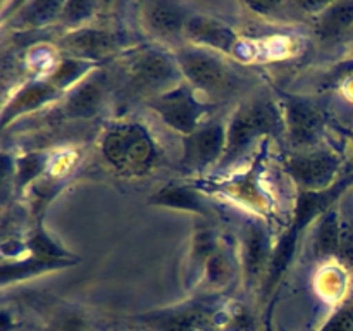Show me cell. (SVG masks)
Returning <instances> with one entry per match:
<instances>
[{
    "label": "cell",
    "mask_w": 353,
    "mask_h": 331,
    "mask_svg": "<svg viewBox=\"0 0 353 331\" xmlns=\"http://www.w3.org/2000/svg\"><path fill=\"white\" fill-rule=\"evenodd\" d=\"M183 155L179 159L181 169L199 172L223 161L226 152V124H202L195 133L181 138Z\"/></svg>",
    "instance_id": "obj_8"
},
{
    "label": "cell",
    "mask_w": 353,
    "mask_h": 331,
    "mask_svg": "<svg viewBox=\"0 0 353 331\" xmlns=\"http://www.w3.org/2000/svg\"><path fill=\"white\" fill-rule=\"evenodd\" d=\"M353 26V2L327 3L316 21V34L321 41H333Z\"/></svg>",
    "instance_id": "obj_17"
},
{
    "label": "cell",
    "mask_w": 353,
    "mask_h": 331,
    "mask_svg": "<svg viewBox=\"0 0 353 331\" xmlns=\"http://www.w3.org/2000/svg\"><path fill=\"white\" fill-rule=\"evenodd\" d=\"M47 155L45 154H26L16 162V185L17 188H24L30 183L37 181L41 172L47 168Z\"/></svg>",
    "instance_id": "obj_25"
},
{
    "label": "cell",
    "mask_w": 353,
    "mask_h": 331,
    "mask_svg": "<svg viewBox=\"0 0 353 331\" xmlns=\"http://www.w3.org/2000/svg\"><path fill=\"white\" fill-rule=\"evenodd\" d=\"M341 243V216L338 209H330L319 217L314 238V254L319 259L338 257Z\"/></svg>",
    "instance_id": "obj_19"
},
{
    "label": "cell",
    "mask_w": 353,
    "mask_h": 331,
    "mask_svg": "<svg viewBox=\"0 0 353 331\" xmlns=\"http://www.w3.org/2000/svg\"><path fill=\"white\" fill-rule=\"evenodd\" d=\"M283 133V110L272 100L254 99L241 103L226 124V152L219 162V169L238 161L261 138L279 137Z\"/></svg>",
    "instance_id": "obj_1"
},
{
    "label": "cell",
    "mask_w": 353,
    "mask_h": 331,
    "mask_svg": "<svg viewBox=\"0 0 353 331\" xmlns=\"http://www.w3.org/2000/svg\"><path fill=\"white\" fill-rule=\"evenodd\" d=\"M321 331H353V303L334 312Z\"/></svg>",
    "instance_id": "obj_29"
},
{
    "label": "cell",
    "mask_w": 353,
    "mask_h": 331,
    "mask_svg": "<svg viewBox=\"0 0 353 331\" xmlns=\"http://www.w3.org/2000/svg\"><path fill=\"white\" fill-rule=\"evenodd\" d=\"M348 138H350V145H352V154H353V133L348 134Z\"/></svg>",
    "instance_id": "obj_30"
},
{
    "label": "cell",
    "mask_w": 353,
    "mask_h": 331,
    "mask_svg": "<svg viewBox=\"0 0 353 331\" xmlns=\"http://www.w3.org/2000/svg\"><path fill=\"white\" fill-rule=\"evenodd\" d=\"M185 38L192 41L195 47L223 52L226 55H234L240 47V38L236 31L230 24L209 14H192L186 23Z\"/></svg>",
    "instance_id": "obj_11"
},
{
    "label": "cell",
    "mask_w": 353,
    "mask_h": 331,
    "mask_svg": "<svg viewBox=\"0 0 353 331\" xmlns=\"http://www.w3.org/2000/svg\"><path fill=\"white\" fill-rule=\"evenodd\" d=\"M285 168L300 192H326L336 185L341 159L327 147L293 150L285 161Z\"/></svg>",
    "instance_id": "obj_5"
},
{
    "label": "cell",
    "mask_w": 353,
    "mask_h": 331,
    "mask_svg": "<svg viewBox=\"0 0 353 331\" xmlns=\"http://www.w3.org/2000/svg\"><path fill=\"white\" fill-rule=\"evenodd\" d=\"M181 79L183 74L176 57L157 48L138 52L128 64V83L131 90L148 100L181 85Z\"/></svg>",
    "instance_id": "obj_4"
},
{
    "label": "cell",
    "mask_w": 353,
    "mask_h": 331,
    "mask_svg": "<svg viewBox=\"0 0 353 331\" xmlns=\"http://www.w3.org/2000/svg\"><path fill=\"white\" fill-rule=\"evenodd\" d=\"M148 203L157 207H168V209L195 212L207 221H214L217 217L216 207L210 205L209 200L202 195V192H199L193 186L165 185L148 199Z\"/></svg>",
    "instance_id": "obj_15"
},
{
    "label": "cell",
    "mask_w": 353,
    "mask_h": 331,
    "mask_svg": "<svg viewBox=\"0 0 353 331\" xmlns=\"http://www.w3.org/2000/svg\"><path fill=\"white\" fill-rule=\"evenodd\" d=\"M141 21L155 37H185V28L192 14L174 2H145L141 6Z\"/></svg>",
    "instance_id": "obj_14"
},
{
    "label": "cell",
    "mask_w": 353,
    "mask_h": 331,
    "mask_svg": "<svg viewBox=\"0 0 353 331\" xmlns=\"http://www.w3.org/2000/svg\"><path fill=\"white\" fill-rule=\"evenodd\" d=\"M234 262L236 261L233 259L230 247L221 240L217 248L214 250V254L210 255L200 281L209 290L228 288V285L234 278Z\"/></svg>",
    "instance_id": "obj_20"
},
{
    "label": "cell",
    "mask_w": 353,
    "mask_h": 331,
    "mask_svg": "<svg viewBox=\"0 0 353 331\" xmlns=\"http://www.w3.org/2000/svg\"><path fill=\"white\" fill-rule=\"evenodd\" d=\"M74 264L72 261H45V259L31 257L26 261L14 262V264H7L3 262L2 269H0V279L2 285H7L9 281H19V279L31 278V276H38L50 269L64 268V265Z\"/></svg>",
    "instance_id": "obj_22"
},
{
    "label": "cell",
    "mask_w": 353,
    "mask_h": 331,
    "mask_svg": "<svg viewBox=\"0 0 353 331\" xmlns=\"http://www.w3.org/2000/svg\"><path fill=\"white\" fill-rule=\"evenodd\" d=\"M148 107L168 124L171 130L178 131L183 137L195 133L202 126V117L209 106L196 97L188 83L174 86L161 95L148 100Z\"/></svg>",
    "instance_id": "obj_6"
},
{
    "label": "cell",
    "mask_w": 353,
    "mask_h": 331,
    "mask_svg": "<svg viewBox=\"0 0 353 331\" xmlns=\"http://www.w3.org/2000/svg\"><path fill=\"white\" fill-rule=\"evenodd\" d=\"M105 161L124 174H141L155 164L159 157L155 141L140 123H116L107 130L102 140Z\"/></svg>",
    "instance_id": "obj_3"
},
{
    "label": "cell",
    "mask_w": 353,
    "mask_h": 331,
    "mask_svg": "<svg viewBox=\"0 0 353 331\" xmlns=\"http://www.w3.org/2000/svg\"><path fill=\"white\" fill-rule=\"evenodd\" d=\"M162 331H209V312L200 307H188L161 317Z\"/></svg>",
    "instance_id": "obj_23"
},
{
    "label": "cell",
    "mask_w": 353,
    "mask_h": 331,
    "mask_svg": "<svg viewBox=\"0 0 353 331\" xmlns=\"http://www.w3.org/2000/svg\"><path fill=\"white\" fill-rule=\"evenodd\" d=\"M93 69H95V64H92V62H86L81 61V59H74L65 55V59H62L45 79L50 81L59 92L68 93L72 86L78 85V83L81 81L86 74H90Z\"/></svg>",
    "instance_id": "obj_21"
},
{
    "label": "cell",
    "mask_w": 353,
    "mask_h": 331,
    "mask_svg": "<svg viewBox=\"0 0 353 331\" xmlns=\"http://www.w3.org/2000/svg\"><path fill=\"white\" fill-rule=\"evenodd\" d=\"M61 48L69 57L92 62L110 57L119 50V40L116 34L105 28L81 26L69 30L61 38Z\"/></svg>",
    "instance_id": "obj_10"
},
{
    "label": "cell",
    "mask_w": 353,
    "mask_h": 331,
    "mask_svg": "<svg viewBox=\"0 0 353 331\" xmlns=\"http://www.w3.org/2000/svg\"><path fill=\"white\" fill-rule=\"evenodd\" d=\"M64 2H33L26 6L23 19L31 26H45L55 19H61Z\"/></svg>",
    "instance_id": "obj_26"
},
{
    "label": "cell",
    "mask_w": 353,
    "mask_h": 331,
    "mask_svg": "<svg viewBox=\"0 0 353 331\" xmlns=\"http://www.w3.org/2000/svg\"><path fill=\"white\" fill-rule=\"evenodd\" d=\"M174 57L183 79L192 86L193 92L203 97L214 100L226 99L245 85L240 72L228 64L226 59L209 48L183 45L176 50Z\"/></svg>",
    "instance_id": "obj_2"
},
{
    "label": "cell",
    "mask_w": 353,
    "mask_h": 331,
    "mask_svg": "<svg viewBox=\"0 0 353 331\" xmlns=\"http://www.w3.org/2000/svg\"><path fill=\"white\" fill-rule=\"evenodd\" d=\"M219 241L221 238L217 237L216 231L210 226L195 230V233L192 237V247H190L188 255V279L193 281V285L202 279L207 262H209L210 255L214 254Z\"/></svg>",
    "instance_id": "obj_18"
},
{
    "label": "cell",
    "mask_w": 353,
    "mask_h": 331,
    "mask_svg": "<svg viewBox=\"0 0 353 331\" xmlns=\"http://www.w3.org/2000/svg\"><path fill=\"white\" fill-rule=\"evenodd\" d=\"M272 243L268 228L259 219H247L241 228L240 268L247 288L264 283L272 257Z\"/></svg>",
    "instance_id": "obj_7"
},
{
    "label": "cell",
    "mask_w": 353,
    "mask_h": 331,
    "mask_svg": "<svg viewBox=\"0 0 353 331\" xmlns=\"http://www.w3.org/2000/svg\"><path fill=\"white\" fill-rule=\"evenodd\" d=\"M338 259L347 268H353V223L347 217H341V243Z\"/></svg>",
    "instance_id": "obj_28"
},
{
    "label": "cell",
    "mask_w": 353,
    "mask_h": 331,
    "mask_svg": "<svg viewBox=\"0 0 353 331\" xmlns=\"http://www.w3.org/2000/svg\"><path fill=\"white\" fill-rule=\"evenodd\" d=\"M62 95V92H59L50 81L47 79H37V81L24 83L16 93L9 99V102L3 106L2 110V128L9 126L12 121L19 119L24 114L34 112V110L41 109L47 103L54 102L59 97Z\"/></svg>",
    "instance_id": "obj_13"
},
{
    "label": "cell",
    "mask_w": 353,
    "mask_h": 331,
    "mask_svg": "<svg viewBox=\"0 0 353 331\" xmlns=\"http://www.w3.org/2000/svg\"><path fill=\"white\" fill-rule=\"evenodd\" d=\"M261 168L262 157L259 155L247 172L223 183L219 190L226 192L231 199L238 200L243 205L259 210L261 214H265L269 210V200L261 186Z\"/></svg>",
    "instance_id": "obj_16"
},
{
    "label": "cell",
    "mask_w": 353,
    "mask_h": 331,
    "mask_svg": "<svg viewBox=\"0 0 353 331\" xmlns=\"http://www.w3.org/2000/svg\"><path fill=\"white\" fill-rule=\"evenodd\" d=\"M95 10V3L92 2H64L61 14V23L69 26L71 30L81 28L88 17H92Z\"/></svg>",
    "instance_id": "obj_27"
},
{
    "label": "cell",
    "mask_w": 353,
    "mask_h": 331,
    "mask_svg": "<svg viewBox=\"0 0 353 331\" xmlns=\"http://www.w3.org/2000/svg\"><path fill=\"white\" fill-rule=\"evenodd\" d=\"M281 110L285 117V133L295 150L319 147L324 131V116L314 103L286 95Z\"/></svg>",
    "instance_id": "obj_9"
},
{
    "label": "cell",
    "mask_w": 353,
    "mask_h": 331,
    "mask_svg": "<svg viewBox=\"0 0 353 331\" xmlns=\"http://www.w3.org/2000/svg\"><path fill=\"white\" fill-rule=\"evenodd\" d=\"M107 79L102 71L93 69L78 85L72 86L64 97V112L74 119H88L102 110L105 100Z\"/></svg>",
    "instance_id": "obj_12"
},
{
    "label": "cell",
    "mask_w": 353,
    "mask_h": 331,
    "mask_svg": "<svg viewBox=\"0 0 353 331\" xmlns=\"http://www.w3.org/2000/svg\"><path fill=\"white\" fill-rule=\"evenodd\" d=\"M26 248H30L31 255L37 259H45V261H71V254L65 252L61 245L55 243L50 238V234H47V231L41 226H38L31 233V237L28 238Z\"/></svg>",
    "instance_id": "obj_24"
}]
</instances>
